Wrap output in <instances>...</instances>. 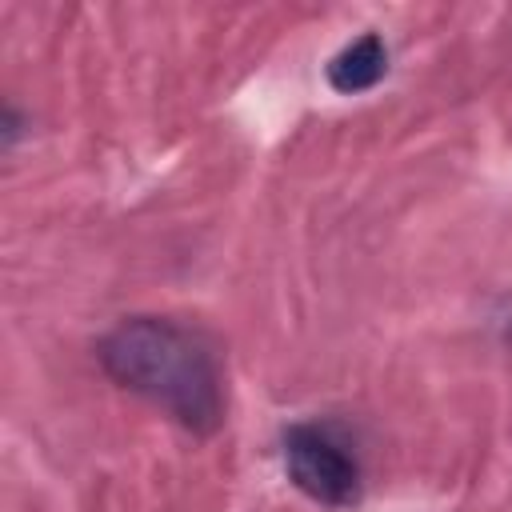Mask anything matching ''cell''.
I'll return each mask as SVG.
<instances>
[{
  "instance_id": "cell-1",
  "label": "cell",
  "mask_w": 512,
  "mask_h": 512,
  "mask_svg": "<svg viewBox=\"0 0 512 512\" xmlns=\"http://www.w3.org/2000/svg\"><path fill=\"white\" fill-rule=\"evenodd\" d=\"M100 368L128 392L164 408L188 432H216L224 420V380L216 352L192 328L164 316H128L96 344Z\"/></svg>"
},
{
  "instance_id": "cell-2",
  "label": "cell",
  "mask_w": 512,
  "mask_h": 512,
  "mask_svg": "<svg viewBox=\"0 0 512 512\" xmlns=\"http://www.w3.org/2000/svg\"><path fill=\"white\" fill-rule=\"evenodd\" d=\"M284 468H288V480L316 504L348 508L360 500L356 456L316 424H292L284 432Z\"/></svg>"
},
{
  "instance_id": "cell-3",
  "label": "cell",
  "mask_w": 512,
  "mask_h": 512,
  "mask_svg": "<svg viewBox=\"0 0 512 512\" xmlns=\"http://www.w3.org/2000/svg\"><path fill=\"white\" fill-rule=\"evenodd\" d=\"M388 72V48L376 32H364L356 36L352 44H344L332 60H328V84L344 96H356V92H368L384 80Z\"/></svg>"
}]
</instances>
